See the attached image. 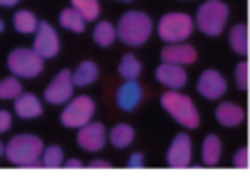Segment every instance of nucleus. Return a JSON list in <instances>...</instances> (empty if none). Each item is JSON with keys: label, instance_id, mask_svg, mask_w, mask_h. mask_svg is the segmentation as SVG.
I'll list each match as a JSON object with an SVG mask.
<instances>
[{"label": "nucleus", "instance_id": "473e14b6", "mask_svg": "<svg viewBox=\"0 0 250 191\" xmlns=\"http://www.w3.org/2000/svg\"><path fill=\"white\" fill-rule=\"evenodd\" d=\"M66 167H82V161H77V158H70V161H66Z\"/></svg>", "mask_w": 250, "mask_h": 191}, {"label": "nucleus", "instance_id": "20e7f679", "mask_svg": "<svg viewBox=\"0 0 250 191\" xmlns=\"http://www.w3.org/2000/svg\"><path fill=\"white\" fill-rule=\"evenodd\" d=\"M226 22H229V7L222 0H207L202 7L198 9V18L195 24L208 38H217L224 31Z\"/></svg>", "mask_w": 250, "mask_h": 191}, {"label": "nucleus", "instance_id": "7ed1b4c3", "mask_svg": "<svg viewBox=\"0 0 250 191\" xmlns=\"http://www.w3.org/2000/svg\"><path fill=\"white\" fill-rule=\"evenodd\" d=\"M160 106L167 110L169 114L173 117V121L180 123L182 127L187 130H195L200 126V114H198V108L195 104L189 99L187 95L178 90H169L160 97Z\"/></svg>", "mask_w": 250, "mask_h": 191}, {"label": "nucleus", "instance_id": "39448f33", "mask_svg": "<svg viewBox=\"0 0 250 191\" xmlns=\"http://www.w3.org/2000/svg\"><path fill=\"white\" fill-rule=\"evenodd\" d=\"M156 31H158L160 40L167 44L185 42L193 33V20L187 13H167V16L160 18Z\"/></svg>", "mask_w": 250, "mask_h": 191}, {"label": "nucleus", "instance_id": "412c9836", "mask_svg": "<svg viewBox=\"0 0 250 191\" xmlns=\"http://www.w3.org/2000/svg\"><path fill=\"white\" fill-rule=\"evenodd\" d=\"M108 139L117 149H125V148H129L134 141V127L127 126V123H119V126H114L112 130H110Z\"/></svg>", "mask_w": 250, "mask_h": 191}, {"label": "nucleus", "instance_id": "4be33fe9", "mask_svg": "<svg viewBox=\"0 0 250 191\" xmlns=\"http://www.w3.org/2000/svg\"><path fill=\"white\" fill-rule=\"evenodd\" d=\"M60 24L64 26V29L73 31V33H83V29H86V18L75 7H68L60 13Z\"/></svg>", "mask_w": 250, "mask_h": 191}, {"label": "nucleus", "instance_id": "2f4dec72", "mask_svg": "<svg viewBox=\"0 0 250 191\" xmlns=\"http://www.w3.org/2000/svg\"><path fill=\"white\" fill-rule=\"evenodd\" d=\"M143 165V154H134L127 161V167H141Z\"/></svg>", "mask_w": 250, "mask_h": 191}, {"label": "nucleus", "instance_id": "cd10ccee", "mask_svg": "<svg viewBox=\"0 0 250 191\" xmlns=\"http://www.w3.org/2000/svg\"><path fill=\"white\" fill-rule=\"evenodd\" d=\"M22 92V84L18 82V77L13 75V77H7L0 82V99L7 101V99H16L18 95Z\"/></svg>", "mask_w": 250, "mask_h": 191}, {"label": "nucleus", "instance_id": "e433bc0d", "mask_svg": "<svg viewBox=\"0 0 250 191\" xmlns=\"http://www.w3.org/2000/svg\"><path fill=\"white\" fill-rule=\"evenodd\" d=\"M2 154H4V145L0 143V156H2Z\"/></svg>", "mask_w": 250, "mask_h": 191}, {"label": "nucleus", "instance_id": "c85d7f7f", "mask_svg": "<svg viewBox=\"0 0 250 191\" xmlns=\"http://www.w3.org/2000/svg\"><path fill=\"white\" fill-rule=\"evenodd\" d=\"M235 82H237L239 90H246L248 88V62H239L237 68H235Z\"/></svg>", "mask_w": 250, "mask_h": 191}, {"label": "nucleus", "instance_id": "f257e3e1", "mask_svg": "<svg viewBox=\"0 0 250 191\" xmlns=\"http://www.w3.org/2000/svg\"><path fill=\"white\" fill-rule=\"evenodd\" d=\"M42 152H44L42 139H38L33 134L16 136L4 148V156L9 158V163L20 167H38L42 163Z\"/></svg>", "mask_w": 250, "mask_h": 191}, {"label": "nucleus", "instance_id": "5701e85b", "mask_svg": "<svg viewBox=\"0 0 250 191\" xmlns=\"http://www.w3.org/2000/svg\"><path fill=\"white\" fill-rule=\"evenodd\" d=\"M92 40H95L99 46L108 48L112 46V42L117 40V26L112 24V22H97L95 26V33H92Z\"/></svg>", "mask_w": 250, "mask_h": 191}, {"label": "nucleus", "instance_id": "f3484780", "mask_svg": "<svg viewBox=\"0 0 250 191\" xmlns=\"http://www.w3.org/2000/svg\"><path fill=\"white\" fill-rule=\"evenodd\" d=\"M13 101H16V114L20 119L42 117V104H40V99L35 95H31V92H20Z\"/></svg>", "mask_w": 250, "mask_h": 191}, {"label": "nucleus", "instance_id": "bb28decb", "mask_svg": "<svg viewBox=\"0 0 250 191\" xmlns=\"http://www.w3.org/2000/svg\"><path fill=\"white\" fill-rule=\"evenodd\" d=\"M42 165L44 167H51V170H55V167H62V165H64V149H62L60 145L44 148V152H42Z\"/></svg>", "mask_w": 250, "mask_h": 191}, {"label": "nucleus", "instance_id": "9d476101", "mask_svg": "<svg viewBox=\"0 0 250 191\" xmlns=\"http://www.w3.org/2000/svg\"><path fill=\"white\" fill-rule=\"evenodd\" d=\"M108 141V132H105L104 123H86V126L79 127V134H77V143L82 149L86 152H101Z\"/></svg>", "mask_w": 250, "mask_h": 191}, {"label": "nucleus", "instance_id": "7c9ffc66", "mask_svg": "<svg viewBox=\"0 0 250 191\" xmlns=\"http://www.w3.org/2000/svg\"><path fill=\"white\" fill-rule=\"evenodd\" d=\"M9 127H11V114L7 110H0V134H4Z\"/></svg>", "mask_w": 250, "mask_h": 191}, {"label": "nucleus", "instance_id": "2eb2a0df", "mask_svg": "<svg viewBox=\"0 0 250 191\" xmlns=\"http://www.w3.org/2000/svg\"><path fill=\"white\" fill-rule=\"evenodd\" d=\"M141 99H143V88L136 79H125V84L117 90V106L123 112L136 110Z\"/></svg>", "mask_w": 250, "mask_h": 191}, {"label": "nucleus", "instance_id": "b1692460", "mask_svg": "<svg viewBox=\"0 0 250 191\" xmlns=\"http://www.w3.org/2000/svg\"><path fill=\"white\" fill-rule=\"evenodd\" d=\"M38 24H40L38 18H35L31 11H18L16 16H13V26L24 35L35 33V31H38Z\"/></svg>", "mask_w": 250, "mask_h": 191}, {"label": "nucleus", "instance_id": "f704fd0d", "mask_svg": "<svg viewBox=\"0 0 250 191\" xmlns=\"http://www.w3.org/2000/svg\"><path fill=\"white\" fill-rule=\"evenodd\" d=\"M18 0H0V7H13Z\"/></svg>", "mask_w": 250, "mask_h": 191}, {"label": "nucleus", "instance_id": "f8f14e48", "mask_svg": "<svg viewBox=\"0 0 250 191\" xmlns=\"http://www.w3.org/2000/svg\"><path fill=\"white\" fill-rule=\"evenodd\" d=\"M160 60L167 62V64H178V66H189L198 60V51H195L191 44L185 42H176V44H169V46L163 48L160 53Z\"/></svg>", "mask_w": 250, "mask_h": 191}, {"label": "nucleus", "instance_id": "4468645a", "mask_svg": "<svg viewBox=\"0 0 250 191\" xmlns=\"http://www.w3.org/2000/svg\"><path fill=\"white\" fill-rule=\"evenodd\" d=\"M156 79H158L163 86H167L169 90H180L187 86V70L178 64H163L156 68Z\"/></svg>", "mask_w": 250, "mask_h": 191}, {"label": "nucleus", "instance_id": "c9c22d12", "mask_svg": "<svg viewBox=\"0 0 250 191\" xmlns=\"http://www.w3.org/2000/svg\"><path fill=\"white\" fill-rule=\"evenodd\" d=\"M2 31H4V22L0 20V33H2Z\"/></svg>", "mask_w": 250, "mask_h": 191}, {"label": "nucleus", "instance_id": "423d86ee", "mask_svg": "<svg viewBox=\"0 0 250 191\" xmlns=\"http://www.w3.org/2000/svg\"><path fill=\"white\" fill-rule=\"evenodd\" d=\"M7 66L16 77L33 79L44 70V60L33 51V48H16L9 53Z\"/></svg>", "mask_w": 250, "mask_h": 191}, {"label": "nucleus", "instance_id": "a878e982", "mask_svg": "<svg viewBox=\"0 0 250 191\" xmlns=\"http://www.w3.org/2000/svg\"><path fill=\"white\" fill-rule=\"evenodd\" d=\"M70 4L86 18V22H92L99 18V11H101L99 0H70Z\"/></svg>", "mask_w": 250, "mask_h": 191}, {"label": "nucleus", "instance_id": "6e6552de", "mask_svg": "<svg viewBox=\"0 0 250 191\" xmlns=\"http://www.w3.org/2000/svg\"><path fill=\"white\" fill-rule=\"evenodd\" d=\"M73 88H75L73 73H70V70H62V73H57V77L46 86V90H44V99L53 106L68 104V101L73 99Z\"/></svg>", "mask_w": 250, "mask_h": 191}, {"label": "nucleus", "instance_id": "0eeeda50", "mask_svg": "<svg viewBox=\"0 0 250 191\" xmlns=\"http://www.w3.org/2000/svg\"><path fill=\"white\" fill-rule=\"evenodd\" d=\"M95 101L90 99V97H77V99H70L68 106L64 108V112H62V126L64 127H73V130H79L82 126H86V123L92 121V117H95Z\"/></svg>", "mask_w": 250, "mask_h": 191}, {"label": "nucleus", "instance_id": "f03ea898", "mask_svg": "<svg viewBox=\"0 0 250 191\" xmlns=\"http://www.w3.org/2000/svg\"><path fill=\"white\" fill-rule=\"evenodd\" d=\"M154 24L151 18L143 11H127L117 24V38L127 46H143L149 40Z\"/></svg>", "mask_w": 250, "mask_h": 191}, {"label": "nucleus", "instance_id": "4c0bfd02", "mask_svg": "<svg viewBox=\"0 0 250 191\" xmlns=\"http://www.w3.org/2000/svg\"><path fill=\"white\" fill-rule=\"evenodd\" d=\"M121 2H129V0H121Z\"/></svg>", "mask_w": 250, "mask_h": 191}, {"label": "nucleus", "instance_id": "72a5a7b5", "mask_svg": "<svg viewBox=\"0 0 250 191\" xmlns=\"http://www.w3.org/2000/svg\"><path fill=\"white\" fill-rule=\"evenodd\" d=\"M90 167H108V161H92Z\"/></svg>", "mask_w": 250, "mask_h": 191}, {"label": "nucleus", "instance_id": "9b49d317", "mask_svg": "<svg viewBox=\"0 0 250 191\" xmlns=\"http://www.w3.org/2000/svg\"><path fill=\"white\" fill-rule=\"evenodd\" d=\"M226 88H229V84H226L224 75L217 73V70H204L198 79V92L208 101L222 99Z\"/></svg>", "mask_w": 250, "mask_h": 191}, {"label": "nucleus", "instance_id": "c756f323", "mask_svg": "<svg viewBox=\"0 0 250 191\" xmlns=\"http://www.w3.org/2000/svg\"><path fill=\"white\" fill-rule=\"evenodd\" d=\"M233 165L239 167V170H246L248 167V148H239L233 156Z\"/></svg>", "mask_w": 250, "mask_h": 191}, {"label": "nucleus", "instance_id": "1a4fd4ad", "mask_svg": "<svg viewBox=\"0 0 250 191\" xmlns=\"http://www.w3.org/2000/svg\"><path fill=\"white\" fill-rule=\"evenodd\" d=\"M33 51L38 53L42 60H51L60 53V35L48 22H40L38 31H35V42Z\"/></svg>", "mask_w": 250, "mask_h": 191}, {"label": "nucleus", "instance_id": "a211bd4d", "mask_svg": "<svg viewBox=\"0 0 250 191\" xmlns=\"http://www.w3.org/2000/svg\"><path fill=\"white\" fill-rule=\"evenodd\" d=\"M97 77H99V68H97L95 62H82V64L77 66V70L73 73V84L79 88H83V86L95 84Z\"/></svg>", "mask_w": 250, "mask_h": 191}, {"label": "nucleus", "instance_id": "393cba45", "mask_svg": "<svg viewBox=\"0 0 250 191\" xmlns=\"http://www.w3.org/2000/svg\"><path fill=\"white\" fill-rule=\"evenodd\" d=\"M141 70H143V66H141V62H138V57L129 55V53L121 57V64H119V75H121L123 79H138Z\"/></svg>", "mask_w": 250, "mask_h": 191}, {"label": "nucleus", "instance_id": "ddd939ff", "mask_svg": "<svg viewBox=\"0 0 250 191\" xmlns=\"http://www.w3.org/2000/svg\"><path fill=\"white\" fill-rule=\"evenodd\" d=\"M191 163V139L189 134H176L167 149L169 167H187Z\"/></svg>", "mask_w": 250, "mask_h": 191}, {"label": "nucleus", "instance_id": "aec40b11", "mask_svg": "<svg viewBox=\"0 0 250 191\" xmlns=\"http://www.w3.org/2000/svg\"><path fill=\"white\" fill-rule=\"evenodd\" d=\"M229 44L233 53L237 55H248V26L246 24H235L229 33Z\"/></svg>", "mask_w": 250, "mask_h": 191}, {"label": "nucleus", "instance_id": "6ab92c4d", "mask_svg": "<svg viewBox=\"0 0 250 191\" xmlns=\"http://www.w3.org/2000/svg\"><path fill=\"white\" fill-rule=\"evenodd\" d=\"M222 158V141L217 134H208L202 145V161L204 165H217Z\"/></svg>", "mask_w": 250, "mask_h": 191}, {"label": "nucleus", "instance_id": "dca6fc26", "mask_svg": "<svg viewBox=\"0 0 250 191\" xmlns=\"http://www.w3.org/2000/svg\"><path fill=\"white\" fill-rule=\"evenodd\" d=\"M215 119H217V123H222L224 127H235V126H242L244 123L246 112H244V108H239L237 104L222 101L215 110Z\"/></svg>", "mask_w": 250, "mask_h": 191}]
</instances>
